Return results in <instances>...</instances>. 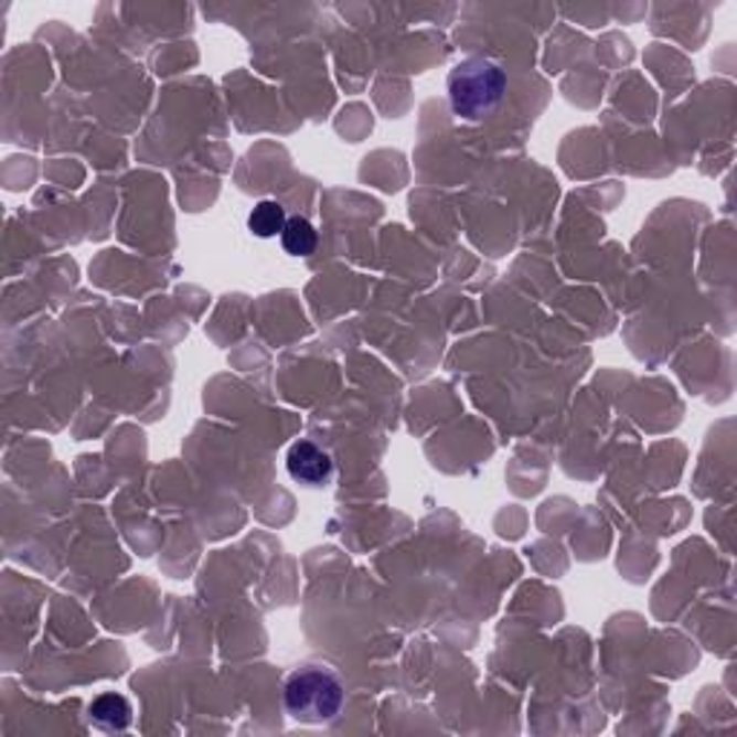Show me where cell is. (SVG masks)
<instances>
[{
    "mask_svg": "<svg viewBox=\"0 0 737 737\" xmlns=\"http://www.w3.org/2000/svg\"><path fill=\"white\" fill-rule=\"evenodd\" d=\"M508 89V75L490 58H467L447 78L450 107L458 118L481 121L499 107Z\"/></svg>",
    "mask_w": 737,
    "mask_h": 737,
    "instance_id": "1",
    "label": "cell"
},
{
    "mask_svg": "<svg viewBox=\"0 0 737 737\" xmlns=\"http://www.w3.org/2000/svg\"><path fill=\"white\" fill-rule=\"evenodd\" d=\"M89 720L104 731H125L133 723V706L121 694H102L89 703Z\"/></svg>",
    "mask_w": 737,
    "mask_h": 737,
    "instance_id": "4",
    "label": "cell"
},
{
    "mask_svg": "<svg viewBox=\"0 0 737 737\" xmlns=\"http://www.w3.org/2000/svg\"><path fill=\"white\" fill-rule=\"evenodd\" d=\"M346 701L343 683L325 669H300L286 680L282 703L297 723H332Z\"/></svg>",
    "mask_w": 737,
    "mask_h": 737,
    "instance_id": "2",
    "label": "cell"
},
{
    "mask_svg": "<svg viewBox=\"0 0 737 737\" xmlns=\"http://www.w3.org/2000/svg\"><path fill=\"white\" fill-rule=\"evenodd\" d=\"M286 470L288 476L302 487H323L332 479L334 464L332 456L325 450H320L318 444L311 441H297L291 444V450L286 456Z\"/></svg>",
    "mask_w": 737,
    "mask_h": 737,
    "instance_id": "3",
    "label": "cell"
},
{
    "mask_svg": "<svg viewBox=\"0 0 737 737\" xmlns=\"http://www.w3.org/2000/svg\"><path fill=\"white\" fill-rule=\"evenodd\" d=\"M280 243L291 257H311L318 248V228L306 216H291L282 228Z\"/></svg>",
    "mask_w": 737,
    "mask_h": 737,
    "instance_id": "6",
    "label": "cell"
},
{
    "mask_svg": "<svg viewBox=\"0 0 737 737\" xmlns=\"http://www.w3.org/2000/svg\"><path fill=\"white\" fill-rule=\"evenodd\" d=\"M286 207L280 202L274 200H263L252 207V214H248V231L259 239H274V236H280L282 228H286Z\"/></svg>",
    "mask_w": 737,
    "mask_h": 737,
    "instance_id": "5",
    "label": "cell"
}]
</instances>
